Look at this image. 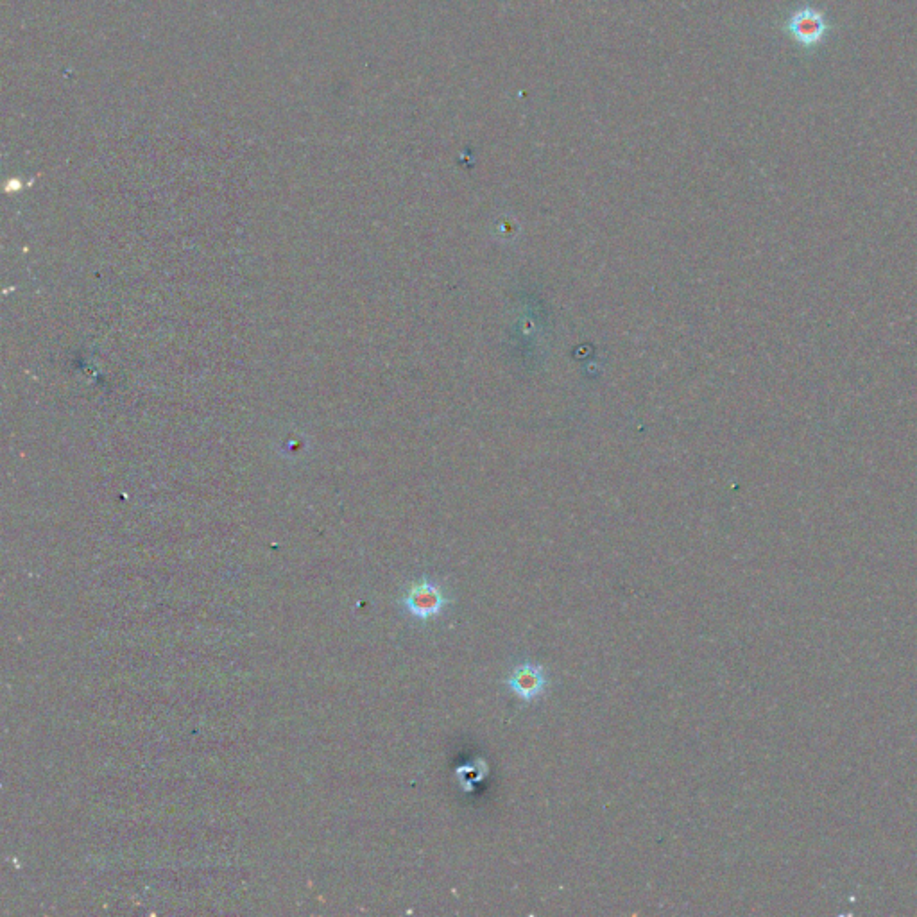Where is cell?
Wrapping results in <instances>:
<instances>
[{"label":"cell","mask_w":917,"mask_h":917,"mask_svg":"<svg viewBox=\"0 0 917 917\" xmlns=\"http://www.w3.org/2000/svg\"><path fill=\"white\" fill-rule=\"evenodd\" d=\"M454 599L441 588L438 581H432L429 577H423L418 583L411 584V588L403 593L402 608L407 615L420 620V622H429L438 618L446 608L452 606Z\"/></svg>","instance_id":"obj_1"},{"label":"cell","mask_w":917,"mask_h":917,"mask_svg":"<svg viewBox=\"0 0 917 917\" xmlns=\"http://www.w3.org/2000/svg\"><path fill=\"white\" fill-rule=\"evenodd\" d=\"M504 685L525 704H531L540 699L547 692L550 685L549 676L540 663L523 661L511 670L509 678L504 679Z\"/></svg>","instance_id":"obj_2"},{"label":"cell","mask_w":917,"mask_h":917,"mask_svg":"<svg viewBox=\"0 0 917 917\" xmlns=\"http://www.w3.org/2000/svg\"><path fill=\"white\" fill-rule=\"evenodd\" d=\"M785 29L801 47H815L828 35V22L821 11L806 6L789 18Z\"/></svg>","instance_id":"obj_3"}]
</instances>
